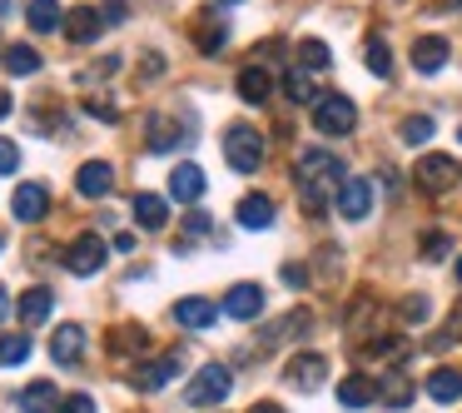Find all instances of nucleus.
Here are the masks:
<instances>
[{"mask_svg": "<svg viewBox=\"0 0 462 413\" xmlns=\"http://www.w3.org/2000/svg\"><path fill=\"white\" fill-rule=\"evenodd\" d=\"M110 184H115V170L105 160L80 164V174H75V190H80L85 200H105V194H110Z\"/></svg>", "mask_w": 462, "mask_h": 413, "instance_id": "nucleus-15", "label": "nucleus"}, {"mask_svg": "<svg viewBox=\"0 0 462 413\" xmlns=\"http://www.w3.org/2000/svg\"><path fill=\"white\" fill-rule=\"evenodd\" d=\"M11 110H15V105H11V95L0 90V120H5V115H11Z\"/></svg>", "mask_w": 462, "mask_h": 413, "instance_id": "nucleus-44", "label": "nucleus"}, {"mask_svg": "<svg viewBox=\"0 0 462 413\" xmlns=\"http://www.w3.org/2000/svg\"><path fill=\"white\" fill-rule=\"evenodd\" d=\"M299 194H303V204L309 210H323L328 204V194H338L343 190V160L333 150H303V160H299Z\"/></svg>", "mask_w": 462, "mask_h": 413, "instance_id": "nucleus-1", "label": "nucleus"}, {"mask_svg": "<svg viewBox=\"0 0 462 413\" xmlns=\"http://www.w3.org/2000/svg\"><path fill=\"white\" fill-rule=\"evenodd\" d=\"M383 339V333H378ZM402 353V343L398 339H383V343H363V359H398Z\"/></svg>", "mask_w": 462, "mask_h": 413, "instance_id": "nucleus-37", "label": "nucleus"}, {"mask_svg": "<svg viewBox=\"0 0 462 413\" xmlns=\"http://www.w3.org/2000/svg\"><path fill=\"white\" fill-rule=\"evenodd\" d=\"M224 314H229V319H259L263 314V289L259 284H234V289L224 294Z\"/></svg>", "mask_w": 462, "mask_h": 413, "instance_id": "nucleus-10", "label": "nucleus"}, {"mask_svg": "<svg viewBox=\"0 0 462 413\" xmlns=\"http://www.w3.org/2000/svg\"><path fill=\"white\" fill-rule=\"evenodd\" d=\"M105 254H110V249H105L100 234H80V239L65 249V269L80 274V279H85V274H100L105 269Z\"/></svg>", "mask_w": 462, "mask_h": 413, "instance_id": "nucleus-6", "label": "nucleus"}, {"mask_svg": "<svg viewBox=\"0 0 462 413\" xmlns=\"http://www.w3.org/2000/svg\"><path fill=\"white\" fill-rule=\"evenodd\" d=\"M5 314H11V299H5V289H0V319H5Z\"/></svg>", "mask_w": 462, "mask_h": 413, "instance_id": "nucleus-46", "label": "nucleus"}, {"mask_svg": "<svg viewBox=\"0 0 462 413\" xmlns=\"http://www.w3.org/2000/svg\"><path fill=\"white\" fill-rule=\"evenodd\" d=\"M338 403L343 408H368V403H378V383H373L368 373H348V379L338 383Z\"/></svg>", "mask_w": 462, "mask_h": 413, "instance_id": "nucleus-17", "label": "nucleus"}, {"mask_svg": "<svg viewBox=\"0 0 462 413\" xmlns=\"http://www.w3.org/2000/svg\"><path fill=\"white\" fill-rule=\"evenodd\" d=\"M85 110H90V115H100V120H120V110H115V105H105V100H90V105H85Z\"/></svg>", "mask_w": 462, "mask_h": 413, "instance_id": "nucleus-43", "label": "nucleus"}, {"mask_svg": "<svg viewBox=\"0 0 462 413\" xmlns=\"http://www.w3.org/2000/svg\"><path fill=\"white\" fill-rule=\"evenodd\" d=\"M378 399L388 403V408H408V403H412V379H402V373H383Z\"/></svg>", "mask_w": 462, "mask_h": 413, "instance_id": "nucleus-27", "label": "nucleus"}, {"mask_svg": "<svg viewBox=\"0 0 462 413\" xmlns=\"http://www.w3.org/2000/svg\"><path fill=\"white\" fill-rule=\"evenodd\" d=\"M428 314H432V304L422 299V294H408V299H402V319L408 324H428Z\"/></svg>", "mask_w": 462, "mask_h": 413, "instance_id": "nucleus-36", "label": "nucleus"}, {"mask_svg": "<svg viewBox=\"0 0 462 413\" xmlns=\"http://www.w3.org/2000/svg\"><path fill=\"white\" fill-rule=\"evenodd\" d=\"M313 125H319L323 135H348L353 125H358V105H353L348 95H319V100H313Z\"/></svg>", "mask_w": 462, "mask_h": 413, "instance_id": "nucleus-4", "label": "nucleus"}, {"mask_svg": "<svg viewBox=\"0 0 462 413\" xmlns=\"http://www.w3.org/2000/svg\"><path fill=\"white\" fill-rule=\"evenodd\" d=\"M219 5H239V0H219Z\"/></svg>", "mask_w": 462, "mask_h": 413, "instance_id": "nucleus-47", "label": "nucleus"}, {"mask_svg": "<svg viewBox=\"0 0 462 413\" xmlns=\"http://www.w3.org/2000/svg\"><path fill=\"white\" fill-rule=\"evenodd\" d=\"M21 170V150H15V140H0V174H15Z\"/></svg>", "mask_w": 462, "mask_h": 413, "instance_id": "nucleus-38", "label": "nucleus"}, {"mask_svg": "<svg viewBox=\"0 0 462 413\" xmlns=\"http://www.w3.org/2000/svg\"><path fill=\"white\" fill-rule=\"evenodd\" d=\"M0 249H5V239H0Z\"/></svg>", "mask_w": 462, "mask_h": 413, "instance_id": "nucleus-49", "label": "nucleus"}, {"mask_svg": "<svg viewBox=\"0 0 462 413\" xmlns=\"http://www.w3.org/2000/svg\"><path fill=\"white\" fill-rule=\"evenodd\" d=\"M170 194H174L180 204L204 200V170H199V164H180V170L170 174Z\"/></svg>", "mask_w": 462, "mask_h": 413, "instance_id": "nucleus-18", "label": "nucleus"}, {"mask_svg": "<svg viewBox=\"0 0 462 413\" xmlns=\"http://www.w3.org/2000/svg\"><path fill=\"white\" fill-rule=\"evenodd\" d=\"M214 319H219V304L214 299H180L174 304V324L180 329H209Z\"/></svg>", "mask_w": 462, "mask_h": 413, "instance_id": "nucleus-16", "label": "nucleus"}, {"mask_svg": "<svg viewBox=\"0 0 462 413\" xmlns=\"http://www.w3.org/2000/svg\"><path fill=\"white\" fill-rule=\"evenodd\" d=\"M368 210H373V184L368 180H343V190H338L343 220H368Z\"/></svg>", "mask_w": 462, "mask_h": 413, "instance_id": "nucleus-12", "label": "nucleus"}, {"mask_svg": "<svg viewBox=\"0 0 462 413\" xmlns=\"http://www.w3.org/2000/svg\"><path fill=\"white\" fill-rule=\"evenodd\" d=\"M194 41H199V51H219V45L229 41V31H224V21H214V15H199V25H194Z\"/></svg>", "mask_w": 462, "mask_h": 413, "instance_id": "nucleus-29", "label": "nucleus"}, {"mask_svg": "<svg viewBox=\"0 0 462 413\" xmlns=\"http://www.w3.org/2000/svg\"><path fill=\"white\" fill-rule=\"evenodd\" d=\"M80 353H85V329H80V324H60L55 339H51V359L55 363H75Z\"/></svg>", "mask_w": 462, "mask_h": 413, "instance_id": "nucleus-19", "label": "nucleus"}, {"mask_svg": "<svg viewBox=\"0 0 462 413\" xmlns=\"http://www.w3.org/2000/svg\"><path fill=\"white\" fill-rule=\"evenodd\" d=\"M309 309H293V314H283L279 324H269V333H263V349H273V343H283L289 333H309Z\"/></svg>", "mask_w": 462, "mask_h": 413, "instance_id": "nucleus-25", "label": "nucleus"}, {"mask_svg": "<svg viewBox=\"0 0 462 413\" xmlns=\"http://www.w3.org/2000/svg\"><path fill=\"white\" fill-rule=\"evenodd\" d=\"M412 180H418V190H428V194H448L452 184L462 180V170H457L452 155H422L418 170H412Z\"/></svg>", "mask_w": 462, "mask_h": 413, "instance_id": "nucleus-5", "label": "nucleus"}, {"mask_svg": "<svg viewBox=\"0 0 462 413\" xmlns=\"http://www.w3.org/2000/svg\"><path fill=\"white\" fill-rule=\"evenodd\" d=\"M428 393L438 403H457L462 399V373L457 369H432L428 373Z\"/></svg>", "mask_w": 462, "mask_h": 413, "instance_id": "nucleus-24", "label": "nucleus"}, {"mask_svg": "<svg viewBox=\"0 0 462 413\" xmlns=\"http://www.w3.org/2000/svg\"><path fill=\"white\" fill-rule=\"evenodd\" d=\"M15 408H21V413H55V408H60V389H55L51 379H35L31 389L15 393Z\"/></svg>", "mask_w": 462, "mask_h": 413, "instance_id": "nucleus-13", "label": "nucleus"}, {"mask_svg": "<svg viewBox=\"0 0 462 413\" xmlns=\"http://www.w3.org/2000/svg\"><path fill=\"white\" fill-rule=\"evenodd\" d=\"M249 413H283V408H279V403H254Z\"/></svg>", "mask_w": 462, "mask_h": 413, "instance_id": "nucleus-45", "label": "nucleus"}, {"mask_svg": "<svg viewBox=\"0 0 462 413\" xmlns=\"http://www.w3.org/2000/svg\"><path fill=\"white\" fill-rule=\"evenodd\" d=\"M134 220H140V230H164L170 224V204L160 194H134Z\"/></svg>", "mask_w": 462, "mask_h": 413, "instance_id": "nucleus-23", "label": "nucleus"}, {"mask_svg": "<svg viewBox=\"0 0 462 413\" xmlns=\"http://www.w3.org/2000/svg\"><path fill=\"white\" fill-rule=\"evenodd\" d=\"M239 95L249 105H263L273 95V75L263 70V65H249V70H239Z\"/></svg>", "mask_w": 462, "mask_h": 413, "instance_id": "nucleus-21", "label": "nucleus"}, {"mask_svg": "<svg viewBox=\"0 0 462 413\" xmlns=\"http://www.w3.org/2000/svg\"><path fill=\"white\" fill-rule=\"evenodd\" d=\"M11 210H15V220H21V224H35V220H45V210H51V194H45V184L25 180L21 190H15Z\"/></svg>", "mask_w": 462, "mask_h": 413, "instance_id": "nucleus-9", "label": "nucleus"}, {"mask_svg": "<svg viewBox=\"0 0 462 413\" xmlns=\"http://www.w3.org/2000/svg\"><path fill=\"white\" fill-rule=\"evenodd\" d=\"M448 51H452V45L442 41V35H418V45H412V70H418V75H438L442 65H448Z\"/></svg>", "mask_w": 462, "mask_h": 413, "instance_id": "nucleus-11", "label": "nucleus"}, {"mask_svg": "<svg viewBox=\"0 0 462 413\" xmlns=\"http://www.w3.org/2000/svg\"><path fill=\"white\" fill-rule=\"evenodd\" d=\"M283 90H289V100L293 105H303V100H319V95H313V80L303 70H289L283 75Z\"/></svg>", "mask_w": 462, "mask_h": 413, "instance_id": "nucleus-33", "label": "nucleus"}, {"mask_svg": "<svg viewBox=\"0 0 462 413\" xmlns=\"http://www.w3.org/2000/svg\"><path fill=\"white\" fill-rule=\"evenodd\" d=\"M457 140H462V130H457Z\"/></svg>", "mask_w": 462, "mask_h": 413, "instance_id": "nucleus-50", "label": "nucleus"}, {"mask_svg": "<svg viewBox=\"0 0 462 413\" xmlns=\"http://www.w3.org/2000/svg\"><path fill=\"white\" fill-rule=\"evenodd\" d=\"M448 249H452L448 234H428V239H422V259H442Z\"/></svg>", "mask_w": 462, "mask_h": 413, "instance_id": "nucleus-40", "label": "nucleus"}, {"mask_svg": "<svg viewBox=\"0 0 462 413\" xmlns=\"http://www.w3.org/2000/svg\"><path fill=\"white\" fill-rule=\"evenodd\" d=\"M100 31H105V15L95 11V5H75V11L65 15V35H70L75 45H90Z\"/></svg>", "mask_w": 462, "mask_h": 413, "instance_id": "nucleus-14", "label": "nucleus"}, {"mask_svg": "<svg viewBox=\"0 0 462 413\" xmlns=\"http://www.w3.org/2000/svg\"><path fill=\"white\" fill-rule=\"evenodd\" d=\"M174 145H180V125L164 120V115H154V120H150V150L164 155V150H174Z\"/></svg>", "mask_w": 462, "mask_h": 413, "instance_id": "nucleus-28", "label": "nucleus"}, {"mask_svg": "<svg viewBox=\"0 0 462 413\" xmlns=\"http://www.w3.org/2000/svg\"><path fill=\"white\" fill-rule=\"evenodd\" d=\"M25 21H31V31H60L65 15H60V0H31V11H25Z\"/></svg>", "mask_w": 462, "mask_h": 413, "instance_id": "nucleus-26", "label": "nucleus"}, {"mask_svg": "<svg viewBox=\"0 0 462 413\" xmlns=\"http://www.w3.org/2000/svg\"><path fill=\"white\" fill-rule=\"evenodd\" d=\"M368 70L383 75V80L393 75V55H388V45H383V41H368Z\"/></svg>", "mask_w": 462, "mask_h": 413, "instance_id": "nucleus-35", "label": "nucleus"}, {"mask_svg": "<svg viewBox=\"0 0 462 413\" xmlns=\"http://www.w3.org/2000/svg\"><path fill=\"white\" fill-rule=\"evenodd\" d=\"M100 15H105V25H120V21H125V0H105Z\"/></svg>", "mask_w": 462, "mask_h": 413, "instance_id": "nucleus-42", "label": "nucleus"}, {"mask_svg": "<svg viewBox=\"0 0 462 413\" xmlns=\"http://www.w3.org/2000/svg\"><path fill=\"white\" fill-rule=\"evenodd\" d=\"M398 135H402V145H422V140H432V120L428 115H408L398 125Z\"/></svg>", "mask_w": 462, "mask_h": 413, "instance_id": "nucleus-32", "label": "nucleus"}, {"mask_svg": "<svg viewBox=\"0 0 462 413\" xmlns=\"http://www.w3.org/2000/svg\"><path fill=\"white\" fill-rule=\"evenodd\" d=\"M448 343H462V299H457V309H452V319H448V333H442Z\"/></svg>", "mask_w": 462, "mask_h": 413, "instance_id": "nucleus-41", "label": "nucleus"}, {"mask_svg": "<svg viewBox=\"0 0 462 413\" xmlns=\"http://www.w3.org/2000/svg\"><path fill=\"white\" fill-rule=\"evenodd\" d=\"M5 70L11 75H35L41 70V55H35L31 45H11V51H5Z\"/></svg>", "mask_w": 462, "mask_h": 413, "instance_id": "nucleus-31", "label": "nucleus"}, {"mask_svg": "<svg viewBox=\"0 0 462 413\" xmlns=\"http://www.w3.org/2000/svg\"><path fill=\"white\" fill-rule=\"evenodd\" d=\"M224 160L239 174H254L263 164V135L254 130V125H229V130H224Z\"/></svg>", "mask_w": 462, "mask_h": 413, "instance_id": "nucleus-3", "label": "nucleus"}, {"mask_svg": "<svg viewBox=\"0 0 462 413\" xmlns=\"http://www.w3.org/2000/svg\"><path fill=\"white\" fill-rule=\"evenodd\" d=\"M299 61L309 65V70H328L333 55H328V45H323V41H303V45H299Z\"/></svg>", "mask_w": 462, "mask_h": 413, "instance_id": "nucleus-34", "label": "nucleus"}, {"mask_svg": "<svg viewBox=\"0 0 462 413\" xmlns=\"http://www.w3.org/2000/svg\"><path fill=\"white\" fill-rule=\"evenodd\" d=\"M229 389H234V373L224 369V363H204L189 379V389H184V403H189V408H219V403L229 399Z\"/></svg>", "mask_w": 462, "mask_h": 413, "instance_id": "nucleus-2", "label": "nucleus"}, {"mask_svg": "<svg viewBox=\"0 0 462 413\" xmlns=\"http://www.w3.org/2000/svg\"><path fill=\"white\" fill-rule=\"evenodd\" d=\"M323 373H328V359H323V353H299V359H289L283 379H289L293 389L313 393V389H319V379H323Z\"/></svg>", "mask_w": 462, "mask_h": 413, "instance_id": "nucleus-8", "label": "nucleus"}, {"mask_svg": "<svg viewBox=\"0 0 462 413\" xmlns=\"http://www.w3.org/2000/svg\"><path fill=\"white\" fill-rule=\"evenodd\" d=\"M457 279H462V259H457Z\"/></svg>", "mask_w": 462, "mask_h": 413, "instance_id": "nucleus-48", "label": "nucleus"}, {"mask_svg": "<svg viewBox=\"0 0 462 413\" xmlns=\"http://www.w3.org/2000/svg\"><path fill=\"white\" fill-rule=\"evenodd\" d=\"M31 359V339L25 333H5L0 339V369H15V363H25Z\"/></svg>", "mask_w": 462, "mask_h": 413, "instance_id": "nucleus-30", "label": "nucleus"}, {"mask_svg": "<svg viewBox=\"0 0 462 413\" xmlns=\"http://www.w3.org/2000/svg\"><path fill=\"white\" fill-rule=\"evenodd\" d=\"M15 309H21L25 324H45V319H51V309H55V294L51 289H25L21 299H15Z\"/></svg>", "mask_w": 462, "mask_h": 413, "instance_id": "nucleus-22", "label": "nucleus"}, {"mask_svg": "<svg viewBox=\"0 0 462 413\" xmlns=\"http://www.w3.org/2000/svg\"><path fill=\"white\" fill-rule=\"evenodd\" d=\"M180 369H184V359H180V353H164V359H154V363H140L130 383H134L140 393H160L170 379H180Z\"/></svg>", "mask_w": 462, "mask_h": 413, "instance_id": "nucleus-7", "label": "nucleus"}, {"mask_svg": "<svg viewBox=\"0 0 462 413\" xmlns=\"http://www.w3.org/2000/svg\"><path fill=\"white\" fill-rule=\"evenodd\" d=\"M55 413H95V399L90 393H70V399H60V408Z\"/></svg>", "mask_w": 462, "mask_h": 413, "instance_id": "nucleus-39", "label": "nucleus"}, {"mask_svg": "<svg viewBox=\"0 0 462 413\" xmlns=\"http://www.w3.org/2000/svg\"><path fill=\"white\" fill-rule=\"evenodd\" d=\"M239 224L244 230H269L273 224V200L269 194H244L239 200Z\"/></svg>", "mask_w": 462, "mask_h": 413, "instance_id": "nucleus-20", "label": "nucleus"}]
</instances>
